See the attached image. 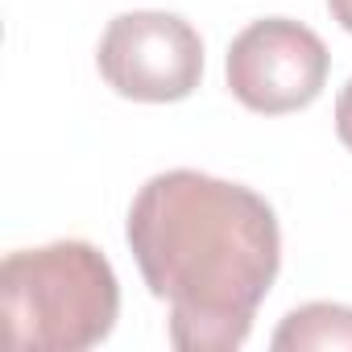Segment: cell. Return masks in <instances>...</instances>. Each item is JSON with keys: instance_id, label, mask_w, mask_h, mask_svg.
I'll return each instance as SVG.
<instances>
[{"instance_id": "1", "label": "cell", "mask_w": 352, "mask_h": 352, "mask_svg": "<svg viewBox=\"0 0 352 352\" xmlns=\"http://www.w3.org/2000/svg\"><path fill=\"white\" fill-rule=\"evenodd\" d=\"M124 236L149 294L170 307L174 348L232 352L249 340L282 265L278 216L253 187L199 170L153 174Z\"/></svg>"}, {"instance_id": "2", "label": "cell", "mask_w": 352, "mask_h": 352, "mask_svg": "<svg viewBox=\"0 0 352 352\" xmlns=\"http://www.w3.org/2000/svg\"><path fill=\"white\" fill-rule=\"evenodd\" d=\"M120 286L108 257L87 241L17 249L0 265V319L21 352H83L108 340Z\"/></svg>"}, {"instance_id": "3", "label": "cell", "mask_w": 352, "mask_h": 352, "mask_svg": "<svg viewBox=\"0 0 352 352\" xmlns=\"http://www.w3.org/2000/svg\"><path fill=\"white\" fill-rule=\"evenodd\" d=\"M96 63L116 96L174 104L187 100L204 79V38L179 13L137 9L108 21Z\"/></svg>"}, {"instance_id": "4", "label": "cell", "mask_w": 352, "mask_h": 352, "mask_svg": "<svg viewBox=\"0 0 352 352\" xmlns=\"http://www.w3.org/2000/svg\"><path fill=\"white\" fill-rule=\"evenodd\" d=\"M331 54L315 30L290 17H265L241 30L228 46V87L261 116H286L319 100Z\"/></svg>"}, {"instance_id": "5", "label": "cell", "mask_w": 352, "mask_h": 352, "mask_svg": "<svg viewBox=\"0 0 352 352\" xmlns=\"http://www.w3.org/2000/svg\"><path fill=\"white\" fill-rule=\"evenodd\" d=\"M278 352H327V348H352V307H340V302H307V307H294L274 340H270Z\"/></svg>"}, {"instance_id": "6", "label": "cell", "mask_w": 352, "mask_h": 352, "mask_svg": "<svg viewBox=\"0 0 352 352\" xmlns=\"http://www.w3.org/2000/svg\"><path fill=\"white\" fill-rule=\"evenodd\" d=\"M336 137L344 141V149L352 153V79L340 87L336 96Z\"/></svg>"}, {"instance_id": "7", "label": "cell", "mask_w": 352, "mask_h": 352, "mask_svg": "<svg viewBox=\"0 0 352 352\" xmlns=\"http://www.w3.org/2000/svg\"><path fill=\"white\" fill-rule=\"evenodd\" d=\"M327 9H331V17H336V25L352 34V0H327Z\"/></svg>"}]
</instances>
